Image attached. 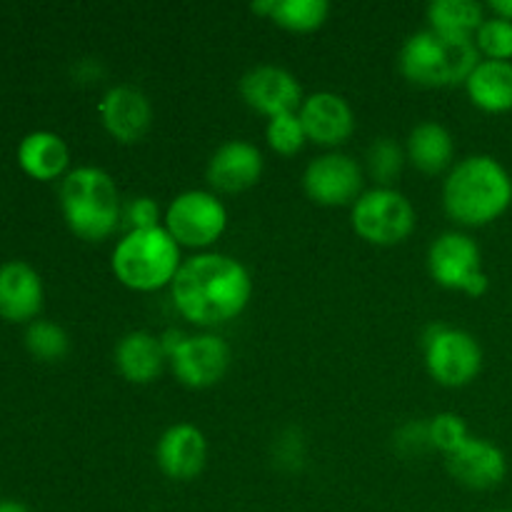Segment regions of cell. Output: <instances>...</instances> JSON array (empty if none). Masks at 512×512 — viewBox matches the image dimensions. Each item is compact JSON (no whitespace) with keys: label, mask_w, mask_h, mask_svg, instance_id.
Wrapping results in <instances>:
<instances>
[{"label":"cell","mask_w":512,"mask_h":512,"mask_svg":"<svg viewBox=\"0 0 512 512\" xmlns=\"http://www.w3.org/2000/svg\"><path fill=\"white\" fill-rule=\"evenodd\" d=\"M173 305L188 323L218 328L238 318L250 303L253 280L238 258L225 253H198L183 260L170 283Z\"/></svg>","instance_id":"1"},{"label":"cell","mask_w":512,"mask_h":512,"mask_svg":"<svg viewBox=\"0 0 512 512\" xmlns=\"http://www.w3.org/2000/svg\"><path fill=\"white\" fill-rule=\"evenodd\" d=\"M445 213L460 225L483 228L512 205V175L493 155H468L443 183Z\"/></svg>","instance_id":"2"},{"label":"cell","mask_w":512,"mask_h":512,"mask_svg":"<svg viewBox=\"0 0 512 512\" xmlns=\"http://www.w3.org/2000/svg\"><path fill=\"white\" fill-rule=\"evenodd\" d=\"M60 213L80 240L100 243L110 238L123 223L118 183L98 165H78L60 183Z\"/></svg>","instance_id":"3"},{"label":"cell","mask_w":512,"mask_h":512,"mask_svg":"<svg viewBox=\"0 0 512 512\" xmlns=\"http://www.w3.org/2000/svg\"><path fill=\"white\" fill-rule=\"evenodd\" d=\"M480 60L483 58L475 38L443 35L428 28L405 40L398 65L410 83L423 88H450V85H465Z\"/></svg>","instance_id":"4"},{"label":"cell","mask_w":512,"mask_h":512,"mask_svg":"<svg viewBox=\"0 0 512 512\" xmlns=\"http://www.w3.org/2000/svg\"><path fill=\"white\" fill-rule=\"evenodd\" d=\"M183 258L180 245L173 235L158 225V228L128 230L115 243L110 255V268L118 283L138 293H153L165 288L175 280Z\"/></svg>","instance_id":"5"},{"label":"cell","mask_w":512,"mask_h":512,"mask_svg":"<svg viewBox=\"0 0 512 512\" xmlns=\"http://www.w3.org/2000/svg\"><path fill=\"white\" fill-rule=\"evenodd\" d=\"M353 230L370 245H398L415 230V208L395 188L363 190L350 210Z\"/></svg>","instance_id":"6"},{"label":"cell","mask_w":512,"mask_h":512,"mask_svg":"<svg viewBox=\"0 0 512 512\" xmlns=\"http://www.w3.org/2000/svg\"><path fill=\"white\" fill-rule=\"evenodd\" d=\"M163 228L180 248H210L228 228V208L213 190H183L165 208Z\"/></svg>","instance_id":"7"},{"label":"cell","mask_w":512,"mask_h":512,"mask_svg":"<svg viewBox=\"0 0 512 512\" xmlns=\"http://www.w3.org/2000/svg\"><path fill=\"white\" fill-rule=\"evenodd\" d=\"M428 270L438 285L473 298L488 293L490 278L483 270V253L470 235L460 230L440 233L428 248Z\"/></svg>","instance_id":"8"},{"label":"cell","mask_w":512,"mask_h":512,"mask_svg":"<svg viewBox=\"0 0 512 512\" xmlns=\"http://www.w3.org/2000/svg\"><path fill=\"white\" fill-rule=\"evenodd\" d=\"M423 345L430 378L445 388H465L483 368V348L468 330L433 325L425 333Z\"/></svg>","instance_id":"9"},{"label":"cell","mask_w":512,"mask_h":512,"mask_svg":"<svg viewBox=\"0 0 512 512\" xmlns=\"http://www.w3.org/2000/svg\"><path fill=\"white\" fill-rule=\"evenodd\" d=\"M303 190L325 208L353 205L363 195V168L350 155L333 150L310 160L303 173Z\"/></svg>","instance_id":"10"},{"label":"cell","mask_w":512,"mask_h":512,"mask_svg":"<svg viewBox=\"0 0 512 512\" xmlns=\"http://www.w3.org/2000/svg\"><path fill=\"white\" fill-rule=\"evenodd\" d=\"M230 345L220 335L198 333L188 335L178 350L168 358L175 378L193 390H205L218 385L230 368Z\"/></svg>","instance_id":"11"},{"label":"cell","mask_w":512,"mask_h":512,"mask_svg":"<svg viewBox=\"0 0 512 512\" xmlns=\"http://www.w3.org/2000/svg\"><path fill=\"white\" fill-rule=\"evenodd\" d=\"M240 98L265 118L298 113L303 105V88L290 70L280 65H255L240 78Z\"/></svg>","instance_id":"12"},{"label":"cell","mask_w":512,"mask_h":512,"mask_svg":"<svg viewBox=\"0 0 512 512\" xmlns=\"http://www.w3.org/2000/svg\"><path fill=\"white\" fill-rule=\"evenodd\" d=\"M100 123L105 133L118 143H140L153 125V105L143 90L133 85H113L98 103Z\"/></svg>","instance_id":"13"},{"label":"cell","mask_w":512,"mask_h":512,"mask_svg":"<svg viewBox=\"0 0 512 512\" xmlns=\"http://www.w3.org/2000/svg\"><path fill=\"white\" fill-rule=\"evenodd\" d=\"M155 460L165 478L193 480L198 478L208 463V440L205 433L193 423H175L165 430L155 445Z\"/></svg>","instance_id":"14"},{"label":"cell","mask_w":512,"mask_h":512,"mask_svg":"<svg viewBox=\"0 0 512 512\" xmlns=\"http://www.w3.org/2000/svg\"><path fill=\"white\" fill-rule=\"evenodd\" d=\"M263 153L250 140H228L208 160L205 178L218 193H243L263 175Z\"/></svg>","instance_id":"15"},{"label":"cell","mask_w":512,"mask_h":512,"mask_svg":"<svg viewBox=\"0 0 512 512\" xmlns=\"http://www.w3.org/2000/svg\"><path fill=\"white\" fill-rule=\"evenodd\" d=\"M453 480L470 490L498 488L508 475V458L495 443L470 435L455 453L445 458Z\"/></svg>","instance_id":"16"},{"label":"cell","mask_w":512,"mask_h":512,"mask_svg":"<svg viewBox=\"0 0 512 512\" xmlns=\"http://www.w3.org/2000/svg\"><path fill=\"white\" fill-rule=\"evenodd\" d=\"M45 303L43 278L25 260L0 265V318L8 323H33Z\"/></svg>","instance_id":"17"},{"label":"cell","mask_w":512,"mask_h":512,"mask_svg":"<svg viewBox=\"0 0 512 512\" xmlns=\"http://www.w3.org/2000/svg\"><path fill=\"white\" fill-rule=\"evenodd\" d=\"M300 120L308 140L335 148L343 145L355 130V113L343 95L333 90H320V93L308 95L298 110Z\"/></svg>","instance_id":"18"},{"label":"cell","mask_w":512,"mask_h":512,"mask_svg":"<svg viewBox=\"0 0 512 512\" xmlns=\"http://www.w3.org/2000/svg\"><path fill=\"white\" fill-rule=\"evenodd\" d=\"M165 363H168V355L160 343V335L148 333V330H133L115 345V368L128 383H153L163 373Z\"/></svg>","instance_id":"19"},{"label":"cell","mask_w":512,"mask_h":512,"mask_svg":"<svg viewBox=\"0 0 512 512\" xmlns=\"http://www.w3.org/2000/svg\"><path fill=\"white\" fill-rule=\"evenodd\" d=\"M20 170L33 180H58L70 173V148L53 130H33L18 143Z\"/></svg>","instance_id":"20"},{"label":"cell","mask_w":512,"mask_h":512,"mask_svg":"<svg viewBox=\"0 0 512 512\" xmlns=\"http://www.w3.org/2000/svg\"><path fill=\"white\" fill-rule=\"evenodd\" d=\"M405 155L418 170L428 175H438L453 168L455 140L453 133L438 120H423L415 125L405 143Z\"/></svg>","instance_id":"21"},{"label":"cell","mask_w":512,"mask_h":512,"mask_svg":"<svg viewBox=\"0 0 512 512\" xmlns=\"http://www.w3.org/2000/svg\"><path fill=\"white\" fill-rule=\"evenodd\" d=\"M468 98L485 113L512 110V63L510 60H480L465 80Z\"/></svg>","instance_id":"22"},{"label":"cell","mask_w":512,"mask_h":512,"mask_svg":"<svg viewBox=\"0 0 512 512\" xmlns=\"http://www.w3.org/2000/svg\"><path fill=\"white\" fill-rule=\"evenodd\" d=\"M250 8L293 33H313L323 28L330 15L328 0H265V3H253Z\"/></svg>","instance_id":"23"},{"label":"cell","mask_w":512,"mask_h":512,"mask_svg":"<svg viewBox=\"0 0 512 512\" xmlns=\"http://www.w3.org/2000/svg\"><path fill=\"white\" fill-rule=\"evenodd\" d=\"M485 20V8L475 0H433L428 5L430 30L458 38H475Z\"/></svg>","instance_id":"24"},{"label":"cell","mask_w":512,"mask_h":512,"mask_svg":"<svg viewBox=\"0 0 512 512\" xmlns=\"http://www.w3.org/2000/svg\"><path fill=\"white\" fill-rule=\"evenodd\" d=\"M25 348L40 363H58L70 353V335L53 320H33L25 328Z\"/></svg>","instance_id":"25"},{"label":"cell","mask_w":512,"mask_h":512,"mask_svg":"<svg viewBox=\"0 0 512 512\" xmlns=\"http://www.w3.org/2000/svg\"><path fill=\"white\" fill-rule=\"evenodd\" d=\"M405 160H408V155H405V150L400 148L393 138H378L368 148V155H365L370 178H373L380 188H393L395 178L403 173Z\"/></svg>","instance_id":"26"},{"label":"cell","mask_w":512,"mask_h":512,"mask_svg":"<svg viewBox=\"0 0 512 512\" xmlns=\"http://www.w3.org/2000/svg\"><path fill=\"white\" fill-rule=\"evenodd\" d=\"M265 140H268L270 150H275L278 155H295L305 148L308 135H305L303 120L298 113H283L268 118Z\"/></svg>","instance_id":"27"},{"label":"cell","mask_w":512,"mask_h":512,"mask_svg":"<svg viewBox=\"0 0 512 512\" xmlns=\"http://www.w3.org/2000/svg\"><path fill=\"white\" fill-rule=\"evenodd\" d=\"M475 45L485 60H510L512 63V23L490 15L475 33Z\"/></svg>","instance_id":"28"},{"label":"cell","mask_w":512,"mask_h":512,"mask_svg":"<svg viewBox=\"0 0 512 512\" xmlns=\"http://www.w3.org/2000/svg\"><path fill=\"white\" fill-rule=\"evenodd\" d=\"M430 448L440 450L448 458L470 438V430L458 413H438L428 420Z\"/></svg>","instance_id":"29"},{"label":"cell","mask_w":512,"mask_h":512,"mask_svg":"<svg viewBox=\"0 0 512 512\" xmlns=\"http://www.w3.org/2000/svg\"><path fill=\"white\" fill-rule=\"evenodd\" d=\"M123 220L128 223V230H145L158 228L160 225V205L150 195H138L123 208Z\"/></svg>","instance_id":"30"},{"label":"cell","mask_w":512,"mask_h":512,"mask_svg":"<svg viewBox=\"0 0 512 512\" xmlns=\"http://www.w3.org/2000/svg\"><path fill=\"white\" fill-rule=\"evenodd\" d=\"M398 440V448L403 450L405 455H415L423 453V450L430 448V438H428V423H408L398 430L395 435Z\"/></svg>","instance_id":"31"},{"label":"cell","mask_w":512,"mask_h":512,"mask_svg":"<svg viewBox=\"0 0 512 512\" xmlns=\"http://www.w3.org/2000/svg\"><path fill=\"white\" fill-rule=\"evenodd\" d=\"M488 8L493 10V15L510 20L512 23V0H490Z\"/></svg>","instance_id":"32"},{"label":"cell","mask_w":512,"mask_h":512,"mask_svg":"<svg viewBox=\"0 0 512 512\" xmlns=\"http://www.w3.org/2000/svg\"><path fill=\"white\" fill-rule=\"evenodd\" d=\"M0 512H30V508L20 500H0Z\"/></svg>","instance_id":"33"},{"label":"cell","mask_w":512,"mask_h":512,"mask_svg":"<svg viewBox=\"0 0 512 512\" xmlns=\"http://www.w3.org/2000/svg\"><path fill=\"white\" fill-rule=\"evenodd\" d=\"M493 512H512V510L508 508V510H493Z\"/></svg>","instance_id":"34"}]
</instances>
